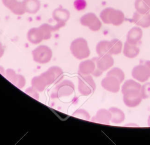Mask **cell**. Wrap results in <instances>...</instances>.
Masks as SVG:
<instances>
[{"instance_id":"obj_2","label":"cell","mask_w":150,"mask_h":145,"mask_svg":"<svg viewBox=\"0 0 150 145\" xmlns=\"http://www.w3.org/2000/svg\"><path fill=\"white\" fill-rule=\"evenodd\" d=\"M70 49L71 54L79 60L87 58L90 54L87 42L83 37H79L72 41Z\"/></svg>"},{"instance_id":"obj_15","label":"cell","mask_w":150,"mask_h":145,"mask_svg":"<svg viewBox=\"0 0 150 145\" xmlns=\"http://www.w3.org/2000/svg\"><path fill=\"white\" fill-rule=\"evenodd\" d=\"M96 68V63L94 59L87 60L80 63L79 67L78 74L88 75L93 74Z\"/></svg>"},{"instance_id":"obj_7","label":"cell","mask_w":150,"mask_h":145,"mask_svg":"<svg viewBox=\"0 0 150 145\" xmlns=\"http://www.w3.org/2000/svg\"><path fill=\"white\" fill-rule=\"evenodd\" d=\"M33 60L39 64H46L49 62L52 57L50 48L45 45H40L35 49L32 52Z\"/></svg>"},{"instance_id":"obj_19","label":"cell","mask_w":150,"mask_h":145,"mask_svg":"<svg viewBox=\"0 0 150 145\" xmlns=\"http://www.w3.org/2000/svg\"><path fill=\"white\" fill-rule=\"evenodd\" d=\"M141 88V85L139 83L133 80H128L122 85L121 92L123 95L131 92H140Z\"/></svg>"},{"instance_id":"obj_30","label":"cell","mask_w":150,"mask_h":145,"mask_svg":"<svg viewBox=\"0 0 150 145\" xmlns=\"http://www.w3.org/2000/svg\"><path fill=\"white\" fill-rule=\"evenodd\" d=\"M73 116L83 119V120H89L90 119V114L84 109H79L76 111L72 115Z\"/></svg>"},{"instance_id":"obj_4","label":"cell","mask_w":150,"mask_h":145,"mask_svg":"<svg viewBox=\"0 0 150 145\" xmlns=\"http://www.w3.org/2000/svg\"><path fill=\"white\" fill-rule=\"evenodd\" d=\"M96 68L93 75L95 77L101 75L103 71H105L111 68L114 64V59L112 55L106 54L102 56H98L97 57L93 58Z\"/></svg>"},{"instance_id":"obj_21","label":"cell","mask_w":150,"mask_h":145,"mask_svg":"<svg viewBox=\"0 0 150 145\" xmlns=\"http://www.w3.org/2000/svg\"><path fill=\"white\" fill-rule=\"evenodd\" d=\"M139 53V49L137 46V44H131L127 41L125 42L123 49V54L125 57L132 58L137 57Z\"/></svg>"},{"instance_id":"obj_14","label":"cell","mask_w":150,"mask_h":145,"mask_svg":"<svg viewBox=\"0 0 150 145\" xmlns=\"http://www.w3.org/2000/svg\"><path fill=\"white\" fill-rule=\"evenodd\" d=\"M131 21L142 27H148L150 26V13L142 14L136 11L133 14Z\"/></svg>"},{"instance_id":"obj_37","label":"cell","mask_w":150,"mask_h":145,"mask_svg":"<svg viewBox=\"0 0 150 145\" xmlns=\"http://www.w3.org/2000/svg\"><path fill=\"white\" fill-rule=\"evenodd\" d=\"M148 126H150V115L148 117Z\"/></svg>"},{"instance_id":"obj_25","label":"cell","mask_w":150,"mask_h":145,"mask_svg":"<svg viewBox=\"0 0 150 145\" xmlns=\"http://www.w3.org/2000/svg\"><path fill=\"white\" fill-rule=\"evenodd\" d=\"M135 8L136 11L140 13L150 12V0H135Z\"/></svg>"},{"instance_id":"obj_28","label":"cell","mask_w":150,"mask_h":145,"mask_svg":"<svg viewBox=\"0 0 150 145\" xmlns=\"http://www.w3.org/2000/svg\"><path fill=\"white\" fill-rule=\"evenodd\" d=\"M39 27L43 33L45 40L49 39L52 36V33L53 32H55L54 26L50 25L47 23H43Z\"/></svg>"},{"instance_id":"obj_13","label":"cell","mask_w":150,"mask_h":145,"mask_svg":"<svg viewBox=\"0 0 150 145\" xmlns=\"http://www.w3.org/2000/svg\"><path fill=\"white\" fill-rule=\"evenodd\" d=\"M142 98L140 92H131L123 95V101L125 105L128 107H135L138 106Z\"/></svg>"},{"instance_id":"obj_1","label":"cell","mask_w":150,"mask_h":145,"mask_svg":"<svg viewBox=\"0 0 150 145\" xmlns=\"http://www.w3.org/2000/svg\"><path fill=\"white\" fill-rule=\"evenodd\" d=\"M100 17L104 23L112 24L114 26L121 25L125 19L124 14L121 11L110 7L102 10Z\"/></svg>"},{"instance_id":"obj_17","label":"cell","mask_w":150,"mask_h":145,"mask_svg":"<svg viewBox=\"0 0 150 145\" xmlns=\"http://www.w3.org/2000/svg\"><path fill=\"white\" fill-rule=\"evenodd\" d=\"M111 113L109 110L105 109H99L96 115L92 118L91 120L96 123L109 125L111 121Z\"/></svg>"},{"instance_id":"obj_6","label":"cell","mask_w":150,"mask_h":145,"mask_svg":"<svg viewBox=\"0 0 150 145\" xmlns=\"http://www.w3.org/2000/svg\"><path fill=\"white\" fill-rule=\"evenodd\" d=\"M131 74L132 77L139 82L147 81L150 77V61H144L134 67Z\"/></svg>"},{"instance_id":"obj_29","label":"cell","mask_w":150,"mask_h":145,"mask_svg":"<svg viewBox=\"0 0 150 145\" xmlns=\"http://www.w3.org/2000/svg\"><path fill=\"white\" fill-rule=\"evenodd\" d=\"M13 14L16 15H22L26 13L22 1H18L14 5H13L9 9Z\"/></svg>"},{"instance_id":"obj_35","label":"cell","mask_w":150,"mask_h":145,"mask_svg":"<svg viewBox=\"0 0 150 145\" xmlns=\"http://www.w3.org/2000/svg\"><path fill=\"white\" fill-rule=\"evenodd\" d=\"M4 47L2 44L0 42V58L4 55Z\"/></svg>"},{"instance_id":"obj_11","label":"cell","mask_w":150,"mask_h":145,"mask_svg":"<svg viewBox=\"0 0 150 145\" xmlns=\"http://www.w3.org/2000/svg\"><path fill=\"white\" fill-rule=\"evenodd\" d=\"M5 77L14 85L19 88H22L26 83L24 77L20 74H16L12 69L8 68L5 71Z\"/></svg>"},{"instance_id":"obj_27","label":"cell","mask_w":150,"mask_h":145,"mask_svg":"<svg viewBox=\"0 0 150 145\" xmlns=\"http://www.w3.org/2000/svg\"><path fill=\"white\" fill-rule=\"evenodd\" d=\"M107 75L113 76V77L117 78L121 83L124 81V78H125V75H124L123 71L118 67H114V68L111 69L107 73Z\"/></svg>"},{"instance_id":"obj_18","label":"cell","mask_w":150,"mask_h":145,"mask_svg":"<svg viewBox=\"0 0 150 145\" xmlns=\"http://www.w3.org/2000/svg\"><path fill=\"white\" fill-rule=\"evenodd\" d=\"M142 37V30L139 27H133L128 32L127 42L133 44H137Z\"/></svg>"},{"instance_id":"obj_36","label":"cell","mask_w":150,"mask_h":145,"mask_svg":"<svg viewBox=\"0 0 150 145\" xmlns=\"http://www.w3.org/2000/svg\"><path fill=\"white\" fill-rule=\"evenodd\" d=\"M0 72H1V74H2V75H5V72L4 71V68H3V67H0Z\"/></svg>"},{"instance_id":"obj_23","label":"cell","mask_w":150,"mask_h":145,"mask_svg":"<svg viewBox=\"0 0 150 145\" xmlns=\"http://www.w3.org/2000/svg\"><path fill=\"white\" fill-rule=\"evenodd\" d=\"M31 84L32 87L39 92L43 91L48 85L46 80L42 74L34 77L32 80Z\"/></svg>"},{"instance_id":"obj_16","label":"cell","mask_w":150,"mask_h":145,"mask_svg":"<svg viewBox=\"0 0 150 145\" xmlns=\"http://www.w3.org/2000/svg\"><path fill=\"white\" fill-rule=\"evenodd\" d=\"M27 38L29 42L35 44L45 40L43 33L39 26L30 29L27 33Z\"/></svg>"},{"instance_id":"obj_32","label":"cell","mask_w":150,"mask_h":145,"mask_svg":"<svg viewBox=\"0 0 150 145\" xmlns=\"http://www.w3.org/2000/svg\"><path fill=\"white\" fill-rule=\"evenodd\" d=\"M74 8L79 11L84 10L87 6V2L86 0H74L73 2Z\"/></svg>"},{"instance_id":"obj_20","label":"cell","mask_w":150,"mask_h":145,"mask_svg":"<svg viewBox=\"0 0 150 145\" xmlns=\"http://www.w3.org/2000/svg\"><path fill=\"white\" fill-rule=\"evenodd\" d=\"M22 3L26 13L35 14L40 9L41 4L39 0H23Z\"/></svg>"},{"instance_id":"obj_9","label":"cell","mask_w":150,"mask_h":145,"mask_svg":"<svg viewBox=\"0 0 150 145\" xmlns=\"http://www.w3.org/2000/svg\"><path fill=\"white\" fill-rule=\"evenodd\" d=\"M80 22L81 25L88 27L94 32L99 30L102 25L98 18L92 12H88L83 15L80 19Z\"/></svg>"},{"instance_id":"obj_3","label":"cell","mask_w":150,"mask_h":145,"mask_svg":"<svg viewBox=\"0 0 150 145\" xmlns=\"http://www.w3.org/2000/svg\"><path fill=\"white\" fill-rule=\"evenodd\" d=\"M74 85L70 80H64L59 82L53 88L52 94V98H60L71 95L74 91Z\"/></svg>"},{"instance_id":"obj_31","label":"cell","mask_w":150,"mask_h":145,"mask_svg":"<svg viewBox=\"0 0 150 145\" xmlns=\"http://www.w3.org/2000/svg\"><path fill=\"white\" fill-rule=\"evenodd\" d=\"M140 93L142 99H146L150 97V82H146L141 86Z\"/></svg>"},{"instance_id":"obj_26","label":"cell","mask_w":150,"mask_h":145,"mask_svg":"<svg viewBox=\"0 0 150 145\" xmlns=\"http://www.w3.org/2000/svg\"><path fill=\"white\" fill-rule=\"evenodd\" d=\"M96 49V52L98 56H102L106 54H109L108 41L102 40L99 42L97 43Z\"/></svg>"},{"instance_id":"obj_34","label":"cell","mask_w":150,"mask_h":145,"mask_svg":"<svg viewBox=\"0 0 150 145\" xmlns=\"http://www.w3.org/2000/svg\"><path fill=\"white\" fill-rule=\"evenodd\" d=\"M17 1L18 0H2L4 5L9 9H10L14 5Z\"/></svg>"},{"instance_id":"obj_5","label":"cell","mask_w":150,"mask_h":145,"mask_svg":"<svg viewBox=\"0 0 150 145\" xmlns=\"http://www.w3.org/2000/svg\"><path fill=\"white\" fill-rule=\"evenodd\" d=\"M78 75V89L79 92L84 96H87L93 93L96 88L93 77L90 75Z\"/></svg>"},{"instance_id":"obj_22","label":"cell","mask_w":150,"mask_h":145,"mask_svg":"<svg viewBox=\"0 0 150 145\" xmlns=\"http://www.w3.org/2000/svg\"><path fill=\"white\" fill-rule=\"evenodd\" d=\"M111 118V121L114 123H121L125 119V114L120 109L116 107H111L109 109Z\"/></svg>"},{"instance_id":"obj_8","label":"cell","mask_w":150,"mask_h":145,"mask_svg":"<svg viewBox=\"0 0 150 145\" xmlns=\"http://www.w3.org/2000/svg\"><path fill=\"white\" fill-rule=\"evenodd\" d=\"M41 74L46 80L48 85L53 84H57L63 78V71L57 66H52Z\"/></svg>"},{"instance_id":"obj_12","label":"cell","mask_w":150,"mask_h":145,"mask_svg":"<svg viewBox=\"0 0 150 145\" xmlns=\"http://www.w3.org/2000/svg\"><path fill=\"white\" fill-rule=\"evenodd\" d=\"M70 16V12L62 6L56 8L52 12L53 19L56 22V23L62 25L63 26L69 19Z\"/></svg>"},{"instance_id":"obj_10","label":"cell","mask_w":150,"mask_h":145,"mask_svg":"<svg viewBox=\"0 0 150 145\" xmlns=\"http://www.w3.org/2000/svg\"><path fill=\"white\" fill-rule=\"evenodd\" d=\"M120 84L121 82L119 80L113 76L107 75L101 81V86L103 88L112 93H116L119 91Z\"/></svg>"},{"instance_id":"obj_24","label":"cell","mask_w":150,"mask_h":145,"mask_svg":"<svg viewBox=\"0 0 150 145\" xmlns=\"http://www.w3.org/2000/svg\"><path fill=\"white\" fill-rule=\"evenodd\" d=\"M122 42L117 39L108 41V52L111 55H117L120 54L122 51Z\"/></svg>"},{"instance_id":"obj_33","label":"cell","mask_w":150,"mask_h":145,"mask_svg":"<svg viewBox=\"0 0 150 145\" xmlns=\"http://www.w3.org/2000/svg\"><path fill=\"white\" fill-rule=\"evenodd\" d=\"M25 93L27 94L28 95H29V96H32L34 99H35L36 100H39V95L38 94V91L36 89H35L33 87H31L28 88L25 90Z\"/></svg>"}]
</instances>
